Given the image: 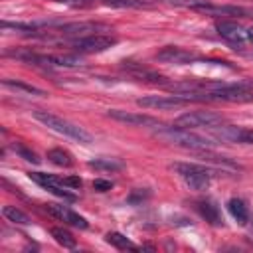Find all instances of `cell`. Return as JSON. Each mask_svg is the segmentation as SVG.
Masks as SVG:
<instances>
[{
    "label": "cell",
    "instance_id": "6da1fadb",
    "mask_svg": "<svg viewBox=\"0 0 253 253\" xmlns=\"http://www.w3.org/2000/svg\"><path fill=\"white\" fill-rule=\"evenodd\" d=\"M154 136L170 142V144H176V146H184V148H190V150H210L215 142H211L210 138L206 136H200L196 132H192L190 128H184V126H164L160 130L154 132Z\"/></svg>",
    "mask_w": 253,
    "mask_h": 253
},
{
    "label": "cell",
    "instance_id": "7a4b0ae2",
    "mask_svg": "<svg viewBox=\"0 0 253 253\" xmlns=\"http://www.w3.org/2000/svg\"><path fill=\"white\" fill-rule=\"evenodd\" d=\"M34 119L40 121L42 125H45L47 128H51V130H55V132H59V134H65V136H69V138H73V140H77V142H81V144L93 142V136H91L83 126L73 125V123H69V121H65V119H61V117L49 113V111L38 109V111H34Z\"/></svg>",
    "mask_w": 253,
    "mask_h": 253
},
{
    "label": "cell",
    "instance_id": "3957f363",
    "mask_svg": "<svg viewBox=\"0 0 253 253\" xmlns=\"http://www.w3.org/2000/svg\"><path fill=\"white\" fill-rule=\"evenodd\" d=\"M170 168L186 182L188 188H192L196 192L208 190L210 180L213 176V170L200 166V164H190V162H174V164H170Z\"/></svg>",
    "mask_w": 253,
    "mask_h": 253
},
{
    "label": "cell",
    "instance_id": "277c9868",
    "mask_svg": "<svg viewBox=\"0 0 253 253\" xmlns=\"http://www.w3.org/2000/svg\"><path fill=\"white\" fill-rule=\"evenodd\" d=\"M117 42H119L117 36H111V34H91V36L71 40V47L79 53H101L113 47Z\"/></svg>",
    "mask_w": 253,
    "mask_h": 253
},
{
    "label": "cell",
    "instance_id": "5b68a950",
    "mask_svg": "<svg viewBox=\"0 0 253 253\" xmlns=\"http://www.w3.org/2000/svg\"><path fill=\"white\" fill-rule=\"evenodd\" d=\"M223 123V117L211 111H190L176 119L178 126L184 128H213Z\"/></svg>",
    "mask_w": 253,
    "mask_h": 253
},
{
    "label": "cell",
    "instance_id": "8992f818",
    "mask_svg": "<svg viewBox=\"0 0 253 253\" xmlns=\"http://www.w3.org/2000/svg\"><path fill=\"white\" fill-rule=\"evenodd\" d=\"M57 34L69 36V38H83L91 34H101V32H111V26L101 24V22H71V24H61L55 28Z\"/></svg>",
    "mask_w": 253,
    "mask_h": 253
},
{
    "label": "cell",
    "instance_id": "52a82bcc",
    "mask_svg": "<svg viewBox=\"0 0 253 253\" xmlns=\"http://www.w3.org/2000/svg\"><path fill=\"white\" fill-rule=\"evenodd\" d=\"M28 176H30V180H34L36 184H40L42 188H45L51 194H55V196H59L63 200H71V202L75 200V194H71L67 190L63 178H57L53 174H43V172H28Z\"/></svg>",
    "mask_w": 253,
    "mask_h": 253
},
{
    "label": "cell",
    "instance_id": "ba28073f",
    "mask_svg": "<svg viewBox=\"0 0 253 253\" xmlns=\"http://www.w3.org/2000/svg\"><path fill=\"white\" fill-rule=\"evenodd\" d=\"M211 134L221 142H241V144H253V130L235 126V125H219L210 128Z\"/></svg>",
    "mask_w": 253,
    "mask_h": 253
},
{
    "label": "cell",
    "instance_id": "9c48e42d",
    "mask_svg": "<svg viewBox=\"0 0 253 253\" xmlns=\"http://www.w3.org/2000/svg\"><path fill=\"white\" fill-rule=\"evenodd\" d=\"M121 67L136 81H146V83H154V85H166V77L156 73L154 69H148L144 67L142 63H136V61H123Z\"/></svg>",
    "mask_w": 253,
    "mask_h": 253
},
{
    "label": "cell",
    "instance_id": "30bf717a",
    "mask_svg": "<svg viewBox=\"0 0 253 253\" xmlns=\"http://www.w3.org/2000/svg\"><path fill=\"white\" fill-rule=\"evenodd\" d=\"M186 103H190V101L184 95H166V97L148 95V97L136 99V105L144 107V109H174V107H180V105H186Z\"/></svg>",
    "mask_w": 253,
    "mask_h": 253
},
{
    "label": "cell",
    "instance_id": "8fae6325",
    "mask_svg": "<svg viewBox=\"0 0 253 253\" xmlns=\"http://www.w3.org/2000/svg\"><path fill=\"white\" fill-rule=\"evenodd\" d=\"M158 61H164V63H174V65H186V63H192L198 59V55L194 51H188L184 47H178V45H166L162 47L156 55H154Z\"/></svg>",
    "mask_w": 253,
    "mask_h": 253
},
{
    "label": "cell",
    "instance_id": "7c38bea8",
    "mask_svg": "<svg viewBox=\"0 0 253 253\" xmlns=\"http://www.w3.org/2000/svg\"><path fill=\"white\" fill-rule=\"evenodd\" d=\"M215 30L217 34L229 42V43H235V45H241L245 40H247V30L237 24V22H229V20H221V22H215Z\"/></svg>",
    "mask_w": 253,
    "mask_h": 253
},
{
    "label": "cell",
    "instance_id": "4fadbf2b",
    "mask_svg": "<svg viewBox=\"0 0 253 253\" xmlns=\"http://www.w3.org/2000/svg\"><path fill=\"white\" fill-rule=\"evenodd\" d=\"M45 211H47L49 215H53V217H57V219H61V221H65V223H69V225H73V227H79V229H87V227H89V223H87V219H85L83 215H79V213H75L73 210H69L67 206H57V204H47V206H45Z\"/></svg>",
    "mask_w": 253,
    "mask_h": 253
},
{
    "label": "cell",
    "instance_id": "5bb4252c",
    "mask_svg": "<svg viewBox=\"0 0 253 253\" xmlns=\"http://www.w3.org/2000/svg\"><path fill=\"white\" fill-rule=\"evenodd\" d=\"M107 115L119 123H126V125H132V126H150V125H158V121L154 117H148V115H140V113H126V111H121V109H111L107 111Z\"/></svg>",
    "mask_w": 253,
    "mask_h": 253
},
{
    "label": "cell",
    "instance_id": "9a60e30c",
    "mask_svg": "<svg viewBox=\"0 0 253 253\" xmlns=\"http://www.w3.org/2000/svg\"><path fill=\"white\" fill-rule=\"evenodd\" d=\"M196 210L200 211V215H202L208 223H211V225H221V223H223L221 211H219V208H217L213 202H210V200H202V202L196 204Z\"/></svg>",
    "mask_w": 253,
    "mask_h": 253
},
{
    "label": "cell",
    "instance_id": "2e32d148",
    "mask_svg": "<svg viewBox=\"0 0 253 253\" xmlns=\"http://www.w3.org/2000/svg\"><path fill=\"white\" fill-rule=\"evenodd\" d=\"M227 210H229L231 217H233L239 225H245V223L249 221V210H247V206H245L243 200H239V198H231V200L227 202Z\"/></svg>",
    "mask_w": 253,
    "mask_h": 253
},
{
    "label": "cell",
    "instance_id": "e0dca14e",
    "mask_svg": "<svg viewBox=\"0 0 253 253\" xmlns=\"http://www.w3.org/2000/svg\"><path fill=\"white\" fill-rule=\"evenodd\" d=\"M89 168H95V170H105V172H117V170H123L125 164L117 158H93L87 162Z\"/></svg>",
    "mask_w": 253,
    "mask_h": 253
},
{
    "label": "cell",
    "instance_id": "ac0fdd59",
    "mask_svg": "<svg viewBox=\"0 0 253 253\" xmlns=\"http://www.w3.org/2000/svg\"><path fill=\"white\" fill-rule=\"evenodd\" d=\"M47 160L51 164H55V166H61V168H69L73 164L71 154L67 150H63V148H51V150H47Z\"/></svg>",
    "mask_w": 253,
    "mask_h": 253
},
{
    "label": "cell",
    "instance_id": "d6986e66",
    "mask_svg": "<svg viewBox=\"0 0 253 253\" xmlns=\"http://www.w3.org/2000/svg\"><path fill=\"white\" fill-rule=\"evenodd\" d=\"M2 213H4V217H6L8 221H12V223H18V225H28V223H32L30 215L24 213L22 210H18L16 206H4V208H2Z\"/></svg>",
    "mask_w": 253,
    "mask_h": 253
},
{
    "label": "cell",
    "instance_id": "ffe728a7",
    "mask_svg": "<svg viewBox=\"0 0 253 253\" xmlns=\"http://www.w3.org/2000/svg\"><path fill=\"white\" fill-rule=\"evenodd\" d=\"M51 237H53L61 247H65V249H73V247L77 245L75 237H73L67 229H63V227H51Z\"/></svg>",
    "mask_w": 253,
    "mask_h": 253
},
{
    "label": "cell",
    "instance_id": "44dd1931",
    "mask_svg": "<svg viewBox=\"0 0 253 253\" xmlns=\"http://www.w3.org/2000/svg\"><path fill=\"white\" fill-rule=\"evenodd\" d=\"M105 241L111 243V245L117 247V249H136L134 243H132L128 237H125L123 233H119V231H109V233L105 235Z\"/></svg>",
    "mask_w": 253,
    "mask_h": 253
},
{
    "label": "cell",
    "instance_id": "7402d4cb",
    "mask_svg": "<svg viewBox=\"0 0 253 253\" xmlns=\"http://www.w3.org/2000/svg\"><path fill=\"white\" fill-rule=\"evenodd\" d=\"M2 85H4V87H10V89H16V91H24V93H30V95H38V97H43V95H45V91H43V89H38V87H34V85L22 83V81L2 79Z\"/></svg>",
    "mask_w": 253,
    "mask_h": 253
},
{
    "label": "cell",
    "instance_id": "603a6c76",
    "mask_svg": "<svg viewBox=\"0 0 253 253\" xmlns=\"http://www.w3.org/2000/svg\"><path fill=\"white\" fill-rule=\"evenodd\" d=\"M40 28V24H30V22H2V30H16V32H28V34H36V30Z\"/></svg>",
    "mask_w": 253,
    "mask_h": 253
},
{
    "label": "cell",
    "instance_id": "cb8c5ba5",
    "mask_svg": "<svg viewBox=\"0 0 253 253\" xmlns=\"http://www.w3.org/2000/svg\"><path fill=\"white\" fill-rule=\"evenodd\" d=\"M105 6H113V8H144L148 6L142 0H103Z\"/></svg>",
    "mask_w": 253,
    "mask_h": 253
},
{
    "label": "cell",
    "instance_id": "d4e9b609",
    "mask_svg": "<svg viewBox=\"0 0 253 253\" xmlns=\"http://www.w3.org/2000/svg\"><path fill=\"white\" fill-rule=\"evenodd\" d=\"M14 150H16V154H18L20 158H24V160H28V162H32V164H40V156H38L32 148L22 146V144H16Z\"/></svg>",
    "mask_w": 253,
    "mask_h": 253
},
{
    "label": "cell",
    "instance_id": "484cf974",
    "mask_svg": "<svg viewBox=\"0 0 253 253\" xmlns=\"http://www.w3.org/2000/svg\"><path fill=\"white\" fill-rule=\"evenodd\" d=\"M51 2H57V4H63L69 8H89L95 4V0H51Z\"/></svg>",
    "mask_w": 253,
    "mask_h": 253
},
{
    "label": "cell",
    "instance_id": "4316f807",
    "mask_svg": "<svg viewBox=\"0 0 253 253\" xmlns=\"http://www.w3.org/2000/svg\"><path fill=\"white\" fill-rule=\"evenodd\" d=\"M111 188H113V182L111 180H103V178L93 180V190H97V192H107Z\"/></svg>",
    "mask_w": 253,
    "mask_h": 253
},
{
    "label": "cell",
    "instance_id": "83f0119b",
    "mask_svg": "<svg viewBox=\"0 0 253 253\" xmlns=\"http://www.w3.org/2000/svg\"><path fill=\"white\" fill-rule=\"evenodd\" d=\"M148 196H150L148 190H146V192H132V194L126 198V202H128V204H138V202H142V200L148 198Z\"/></svg>",
    "mask_w": 253,
    "mask_h": 253
},
{
    "label": "cell",
    "instance_id": "f1b7e54d",
    "mask_svg": "<svg viewBox=\"0 0 253 253\" xmlns=\"http://www.w3.org/2000/svg\"><path fill=\"white\" fill-rule=\"evenodd\" d=\"M63 182H65L67 188H75V190H79L83 186V182H81L79 176H67V178H63Z\"/></svg>",
    "mask_w": 253,
    "mask_h": 253
},
{
    "label": "cell",
    "instance_id": "f546056e",
    "mask_svg": "<svg viewBox=\"0 0 253 253\" xmlns=\"http://www.w3.org/2000/svg\"><path fill=\"white\" fill-rule=\"evenodd\" d=\"M247 40L253 43V28H249V30H247Z\"/></svg>",
    "mask_w": 253,
    "mask_h": 253
}]
</instances>
